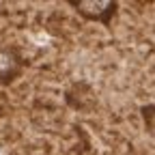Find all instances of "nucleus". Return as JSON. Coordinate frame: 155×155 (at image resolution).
I'll return each instance as SVG.
<instances>
[{
    "label": "nucleus",
    "mask_w": 155,
    "mask_h": 155,
    "mask_svg": "<svg viewBox=\"0 0 155 155\" xmlns=\"http://www.w3.org/2000/svg\"><path fill=\"white\" fill-rule=\"evenodd\" d=\"M22 69V61H19V54L11 48L0 45V82H9L19 73Z\"/></svg>",
    "instance_id": "2"
},
{
    "label": "nucleus",
    "mask_w": 155,
    "mask_h": 155,
    "mask_svg": "<svg viewBox=\"0 0 155 155\" xmlns=\"http://www.w3.org/2000/svg\"><path fill=\"white\" fill-rule=\"evenodd\" d=\"M142 116H144V123H147V129L155 136V106H147L142 110Z\"/></svg>",
    "instance_id": "3"
},
{
    "label": "nucleus",
    "mask_w": 155,
    "mask_h": 155,
    "mask_svg": "<svg viewBox=\"0 0 155 155\" xmlns=\"http://www.w3.org/2000/svg\"><path fill=\"white\" fill-rule=\"evenodd\" d=\"M73 9L86 19H106L114 11L112 0H73Z\"/></svg>",
    "instance_id": "1"
}]
</instances>
